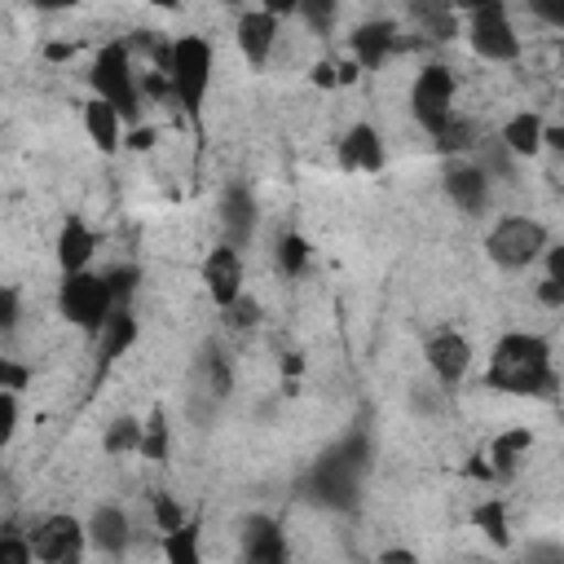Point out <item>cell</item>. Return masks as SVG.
Instances as JSON below:
<instances>
[{
	"mask_svg": "<svg viewBox=\"0 0 564 564\" xmlns=\"http://www.w3.org/2000/svg\"><path fill=\"white\" fill-rule=\"evenodd\" d=\"M26 4H35V9H70L79 0H26Z\"/></svg>",
	"mask_w": 564,
	"mask_h": 564,
	"instance_id": "43",
	"label": "cell"
},
{
	"mask_svg": "<svg viewBox=\"0 0 564 564\" xmlns=\"http://www.w3.org/2000/svg\"><path fill=\"white\" fill-rule=\"evenodd\" d=\"M538 295H542V304L560 308V304H564V278H546V282L538 286Z\"/></svg>",
	"mask_w": 564,
	"mask_h": 564,
	"instance_id": "39",
	"label": "cell"
},
{
	"mask_svg": "<svg viewBox=\"0 0 564 564\" xmlns=\"http://www.w3.org/2000/svg\"><path fill=\"white\" fill-rule=\"evenodd\" d=\"M529 9H533L546 26H564V0H529Z\"/></svg>",
	"mask_w": 564,
	"mask_h": 564,
	"instance_id": "38",
	"label": "cell"
},
{
	"mask_svg": "<svg viewBox=\"0 0 564 564\" xmlns=\"http://www.w3.org/2000/svg\"><path fill=\"white\" fill-rule=\"evenodd\" d=\"M141 458H154V463H163L167 458V423H163V414H150L145 423H141V449H137Z\"/></svg>",
	"mask_w": 564,
	"mask_h": 564,
	"instance_id": "28",
	"label": "cell"
},
{
	"mask_svg": "<svg viewBox=\"0 0 564 564\" xmlns=\"http://www.w3.org/2000/svg\"><path fill=\"white\" fill-rule=\"evenodd\" d=\"M150 507H154V524H159V533H167V529L185 524V511H181V502H176L172 494L154 489V494H150Z\"/></svg>",
	"mask_w": 564,
	"mask_h": 564,
	"instance_id": "32",
	"label": "cell"
},
{
	"mask_svg": "<svg viewBox=\"0 0 564 564\" xmlns=\"http://www.w3.org/2000/svg\"><path fill=\"white\" fill-rule=\"evenodd\" d=\"M383 159H388L383 141H379V132L370 123H352L344 132V141H339V167L344 172H379Z\"/></svg>",
	"mask_w": 564,
	"mask_h": 564,
	"instance_id": "13",
	"label": "cell"
},
{
	"mask_svg": "<svg viewBox=\"0 0 564 564\" xmlns=\"http://www.w3.org/2000/svg\"><path fill=\"white\" fill-rule=\"evenodd\" d=\"M471 520H476V529H480L494 546L507 542V511H502V502H480V507L471 511Z\"/></svg>",
	"mask_w": 564,
	"mask_h": 564,
	"instance_id": "29",
	"label": "cell"
},
{
	"mask_svg": "<svg viewBox=\"0 0 564 564\" xmlns=\"http://www.w3.org/2000/svg\"><path fill=\"white\" fill-rule=\"evenodd\" d=\"M13 432H18V392L0 388V449L13 441Z\"/></svg>",
	"mask_w": 564,
	"mask_h": 564,
	"instance_id": "36",
	"label": "cell"
},
{
	"mask_svg": "<svg viewBox=\"0 0 564 564\" xmlns=\"http://www.w3.org/2000/svg\"><path fill=\"white\" fill-rule=\"evenodd\" d=\"M115 304H119V300H115V291H110V278H106V273H93V269L62 273L57 308H62V317H66V322H75L79 330L97 335Z\"/></svg>",
	"mask_w": 564,
	"mask_h": 564,
	"instance_id": "5",
	"label": "cell"
},
{
	"mask_svg": "<svg viewBox=\"0 0 564 564\" xmlns=\"http://www.w3.org/2000/svg\"><path fill=\"white\" fill-rule=\"evenodd\" d=\"M163 555L176 564H198V529L194 524H176L163 533Z\"/></svg>",
	"mask_w": 564,
	"mask_h": 564,
	"instance_id": "24",
	"label": "cell"
},
{
	"mask_svg": "<svg viewBox=\"0 0 564 564\" xmlns=\"http://www.w3.org/2000/svg\"><path fill=\"white\" fill-rule=\"evenodd\" d=\"M225 313H229V326L242 330V326H256V313H260V308H256V300H242V295H238L234 304H225Z\"/></svg>",
	"mask_w": 564,
	"mask_h": 564,
	"instance_id": "37",
	"label": "cell"
},
{
	"mask_svg": "<svg viewBox=\"0 0 564 564\" xmlns=\"http://www.w3.org/2000/svg\"><path fill=\"white\" fill-rule=\"evenodd\" d=\"M26 542H31V560H44V564H70L84 555L88 546V533L75 516H44L35 529H26Z\"/></svg>",
	"mask_w": 564,
	"mask_h": 564,
	"instance_id": "9",
	"label": "cell"
},
{
	"mask_svg": "<svg viewBox=\"0 0 564 564\" xmlns=\"http://www.w3.org/2000/svg\"><path fill=\"white\" fill-rule=\"evenodd\" d=\"M220 4H238V0H220Z\"/></svg>",
	"mask_w": 564,
	"mask_h": 564,
	"instance_id": "47",
	"label": "cell"
},
{
	"mask_svg": "<svg viewBox=\"0 0 564 564\" xmlns=\"http://www.w3.org/2000/svg\"><path fill=\"white\" fill-rule=\"evenodd\" d=\"M361 467H366V441H344L339 449H330L326 458L313 463L308 471V489L317 502L326 507H352L357 502V485H361Z\"/></svg>",
	"mask_w": 564,
	"mask_h": 564,
	"instance_id": "4",
	"label": "cell"
},
{
	"mask_svg": "<svg viewBox=\"0 0 564 564\" xmlns=\"http://www.w3.org/2000/svg\"><path fill=\"white\" fill-rule=\"evenodd\" d=\"M18 317H22V295H18V286L0 282V330H13Z\"/></svg>",
	"mask_w": 564,
	"mask_h": 564,
	"instance_id": "35",
	"label": "cell"
},
{
	"mask_svg": "<svg viewBox=\"0 0 564 564\" xmlns=\"http://www.w3.org/2000/svg\"><path fill=\"white\" fill-rule=\"evenodd\" d=\"M84 533H88V546H97L106 555H119L128 546V538H132L128 533V516L119 507H97L93 520L84 524Z\"/></svg>",
	"mask_w": 564,
	"mask_h": 564,
	"instance_id": "20",
	"label": "cell"
},
{
	"mask_svg": "<svg viewBox=\"0 0 564 564\" xmlns=\"http://www.w3.org/2000/svg\"><path fill=\"white\" fill-rule=\"evenodd\" d=\"M26 383H31V370H26L22 361H13V357L0 352V388H4V392H22Z\"/></svg>",
	"mask_w": 564,
	"mask_h": 564,
	"instance_id": "34",
	"label": "cell"
},
{
	"mask_svg": "<svg viewBox=\"0 0 564 564\" xmlns=\"http://www.w3.org/2000/svg\"><path fill=\"white\" fill-rule=\"evenodd\" d=\"M220 225H225V234H229V242L238 251L251 242V234H256V198H251L247 185H229L225 189V198H220Z\"/></svg>",
	"mask_w": 564,
	"mask_h": 564,
	"instance_id": "14",
	"label": "cell"
},
{
	"mask_svg": "<svg viewBox=\"0 0 564 564\" xmlns=\"http://www.w3.org/2000/svg\"><path fill=\"white\" fill-rule=\"evenodd\" d=\"M203 286L212 295V304H234L242 295V251L234 242H220L203 256Z\"/></svg>",
	"mask_w": 564,
	"mask_h": 564,
	"instance_id": "10",
	"label": "cell"
},
{
	"mask_svg": "<svg viewBox=\"0 0 564 564\" xmlns=\"http://www.w3.org/2000/svg\"><path fill=\"white\" fill-rule=\"evenodd\" d=\"M128 141H132V145H137V150H145V145H150V141H154V132H150V128H137V132H132V137H128Z\"/></svg>",
	"mask_w": 564,
	"mask_h": 564,
	"instance_id": "42",
	"label": "cell"
},
{
	"mask_svg": "<svg viewBox=\"0 0 564 564\" xmlns=\"http://www.w3.org/2000/svg\"><path fill=\"white\" fill-rule=\"evenodd\" d=\"M154 66L167 84V97L198 128L203 123V101H207V88H212V66H216L212 44L203 35H172V40H163Z\"/></svg>",
	"mask_w": 564,
	"mask_h": 564,
	"instance_id": "2",
	"label": "cell"
},
{
	"mask_svg": "<svg viewBox=\"0 0 564 564\" xmlns=\"http://www.w3.org/2000/svg\"><path fill=\"white\" fill-rule=\"evenodd\" d=\"M31 560V542H26V529L18 533L13 524L0 529V564H26Z\"/></svg>",
	"mask_w": 564,
	"mask_h": 564,
	"instance_id": "33",
	"label": "cell"
},
{
	"mask_svg": "<svg viewBox=\"0 0 564 564\" xmlns=\"http://www.w3.org/2000/svg\"><path fill=\"white\" fill-rule=\"evenodd\" d=\"M295 13L317 31V35H326L330 26H335V13H339V0H300L295 4Z\"/></svg>",
	"mask_w": 564,
	"mask_h": 564,
	"instance_id": "31",
	"label": "cell"
},
{
	"mask_svg": "<svg viewBox=\"0 0 564 564\" xmlns=\"http://www.w3.org/2000/svg\"><path fill=\"white\" fill-rule=\"evenodd\" d=\"M454 70L432 62L414 75V88H410V110L414 119L427 128V132H441L449 119H454Z\"/></svg>",
	"mask_w": 564,
	"mask_h": 564,
	"instance_id": "8",
	"label": "cell"
},
{
	"mask_svg": "<svg viewBox=\"0 0 564 564\" xmlns=\"http://www.w3.org/2000/svg\"><path fill=\"white\" fill-rule=\"evenodd\" d=\"M423 357H427L432 375H436L445 388H454V383H463V375H467V366H471V344H467L458 330H436V335L423 344Z\"/></svg>",
	"mask_w": 564,
	"mask_h": 564,
	"instance_id": "11",
	"label": "cell"
},
{
	"mask_svg": "<svg viewBox=\"0 0 564 564\" xmlns=\"http://www.w3.org/2000/svg\"><path fill=\"white\" fill-rule=\"evenodd\" d=\"M295 4H300V0H264L260 9H264V13H273V18H291V13H295Z\"/></svg>",
	"mask_w": 564,
	"mask_h": 564,
	"instance_id": "41",
	"label": "cell"
},
{
	"mask_svg": "<svg viewBox=\"0 0 564 564\" xmlns=\"http://www.w3.org/2000/svg\"><path fill=\"white\" fill-rule=\"evenodd\" d=\"M88 88H93V97H101L106 106H115L123 123L141 115V84H137L132 48L123 40H110L106 48H97V57L88 66Z\"/></svg>",
	"mask_w": 564,
	"mask_h": 564,
	"instance_id": "3",
	"label": "cell"
},
{
	"mask_svg": "<svg viewBox=\"0 0 564 564\" xmlns=\"http://www.w3.org/2000/svg\"><path fill=\"white\" fill-rule=\"evenodd\" d=\"M242 555H247V560H260V564L286 560V538H282V529H278L273 520H264V516L247 520V524H242Z\"/></svg>",
	"mask_w": 564,
	"mask_h": 564,
	"instance_id": "18",
	"label": "cell"
},
{
	"mask_svg": "<svg viewBox=\"0 0 564 564\" xmlns=\"http://www.w3.org/2000/svg\"><path fill=\"white\" fill-rule=\"evenodd\" d=\"M84 128H88V137H93V145L97 150H119V128H123V119H119V110L115 106H106L101 97H88L84 101Z\"/></svg>",
	"mask_w": 564,
	"mask_h": 564,
	"instance_id": "22",
	"label": "cell"
},
{
	"mask_svg": "<svg viewBox=\"0 0 564 564\" xmlns=\"http://www.w3.org/2000/svg\"><path fill=\"white\" fill-rule=\"evenodd\" d=\"M238 48H242V57L251 62V66H264L269 62V53H273V44H278V18L273 13H264V9H247L242 18H238Z\"/></svg>",
	"mask_w": 564,
	"mask_h": 564,
	"instance_id": "12",
	"label": "cell"
},
{
	"mask_svg": "<svg viewBox=\"0 0 564 564\" xmlns=\"http://www.w3.org/2000/svg\"><path fill=\"white\" fill-rule=\"evenodd\" d=\"M304 264H308V242H304L300 234H282V238H278V269H282L286 278H300Z\"/></svg>",
	"mask_w": 564,
	"mask_h": 564,
	"instance_id": "27",
	"label": "cell"
},
{
	"mask_svg": "<svg viewBox=\"0 0 564 564\" xmlns=\"http://www.w3.org/2000/svg\"><path fill=\"white\" fill-rule=\"evenodd\" d=\"M542 119L533 115V110H520V115H511L507 123H502V145L511 150V154H524V159H533L538 150H542Z\"/></svg>",
	"mask_w": 564,
	"mask_h": 564,
	"instance_id": "23",
	"label": "cell"
},
{
	"mask_svg": "<svg viewBox=\"0 0 564 564\" xmlns=\"http://www.w3.org/2000/svg\"><path fill=\"white\" fill-rule=\"evenodd\" d=\"M348 48H352V62L357 66H383L388 53L397 48V26L392 22H361L348 35Z\"/></svg>",
	"mask_w": 564,
	"mask_h": 564,
	"instance_id": "15",
	"label": "cell"
},
{
	"mask_svg": "<svg viewBox=\"0 0 564 564\" xmlns=\"http://www.w3.org/2000/svg\"><path fill=\"white\" fill-rule=\"evenodd\" d=\"M379 560H414V551H383Z\"/></svg>",
	"mask_w": 564,
	"mask_h": 564,
	"instance_id": "44",
	"label": "cell"
},
{
	"mask_svg": "<svg viewBox=\"0 0 564 564\" xmlns=\"http://www.w3.org/2000/svg\"><path fill=\"white\" fill-rule=\"evenodd\" d=\"M471 9V22H467V35H471V48L485 57V62H516L520 57V35L511 26V13L502 0H476L467 4Z\"/></svg>",
	"mask_w": 564,
	"mask_h": 564,
	"instance_id": "7",
	"label": "cell"
},
{
	"mask_svg": "<svg viewBox=\"0 0 564 564\" xmlns=\"http://www.w3.org/2000/svg\"><path fill=\"white\" fill-rule=\"evenodd\" d=\"M529 445H533L529 427H511V432L494 436V445H489L480 458L489 463V471H494V480H498V476H511V471L520 467V458L529 454Z\"/></svg>",
	"mask_w": 564,
	"mask_h": 564,
	"instance_id": "21",
	"label": "cell"
},
{
	"mask_svg": "<svg viewBox=\"0 0 564 564\" xmlns=\"http://www.w3.org/2000/svg\"><path fill=\"white\" fill-rule=\"evenodd\" d=\"M150 4H154V9H181L185 0H150Z\"/></svg>",
	"mask_w": 564,
	"mask_h": 564,
	"instance_id": "45",
	"label": "cell"
},
{
	"mask_svg": "<svg viewBox=\"0 0 564 564\" xmlns=\"http://www.w3.org/2000/svg\"><path fill=\"white\" fill-rule=\"evenodd\" d=\"M137 335H141V326H137V317L128 313V308H110V317L101 322V330H97V357L101 361H115V357H123L132 344H137Z\"/></svg>",
	"mask_w": 564,
	"mask_h": 564,
	"instance_id": "19",
	"label": "cell"
},
{
	"mask_svg": "<svg viewBox=\"0 0 564 564\" xmlns=\"http://www.w3.org/2000/svg\"><path fill=\"white\" fill-rule=\"evenodd\" d=\"M198 375H203V388H207L216 401L229 392V366H225L220 348H203V357H198Z\"/></svg>",
	"mask_w": 564,
	"mask_h": 564,
	"instance_id": "25",
	"label": "cell"
},
{
	"mask_svg": "<svg viewBox=\"0 0 564 564\" xmlns=\"http://www.w3.org/2000/svg\"><path fill=\"white\" fill-rule=\"evenodd\" d=\"M489 388L511 397H551L560 375L551 361V344L529 330H507L489 352Z\"/></svg>",
	"mask_w": 564,
	"mask_h": 564,
	"instance_id": "1",
	"label": "cell"
},
{
	"mask_svg": "<svg viewBox=\"0 0 564 564\" xmlns=\"http://www.w3.org/2000/svg\"><path fill=\"white\" fill-rule=\"evenodd\" d=\"M93 251H97V234L79 216H70L62 225V234H57V269L62 273H79V269H88Z\"/></svg>",
	"mask_w": 564,
	"mask_h": 564,
	"instance_id": "17",
	"label": "cell"
},
{
	"mask_svg": "<svg viewBox=\"0 0 564 564\" xmlns=\"http://www.w3.org/2000/svg\"><path fill=\"white\" fill-rule=\"evenodd\" d=\"M313 84H322V88L339 84V75H335V62H317V66H313Z\"/></svg>",
	"mask_w": 564,
	"mask_h": 564,
	"instance_id": "40",
	"label": "cell"
},
{
	"mask_svg": "<svg viewBox=\"0 0 564 564\" xmlns=\"http://www.w3.org/2000/svg\"><path fill=\"white\" fill-rule=\"evenodd\" d=\"M449 4H458V9H467V4H476V0H449Z\"/></svg>",
	"mask_w": 564,
	"mask_h": 564,
	"instance_id": "46",
	"label": "cell"
},
{
	"mask_svg": "<svg viewBox=\"0 0 564 564\" xmlns=\"http://www.w3.org/2000/svg\"><path fill=\"white\" fill-rule=\"evenodd\" d=\"M546 247H551L546 225L533 216H502V220H494V229L485 238V251L498 269H529Z\"/></svg>",
	"mask_w": 564,
	"mask_h": 564,
	"instance_id": "6",
	"label": "cell"
},
{
	"mask_svg": "<svg viewBox=\"0 0 564 564\" xmlns=\"http://www.w3.org/2000/svg\"><path fill=\"white\" fill-rule=\"evenodd\" d=\"M432 137H436V150H441V154H463V150H471V123L458 119V115H454L441 132H432Z\"/></svg>",
	"mask_w": 564,
	"mask_h": 564,
	"instance_id": "30",
	"label": "cell"
},
{
	"mask_svg": "<svg viewBox=\"0 0 564 564\" xmlns=\"http://www.w3.org/2000/svg\"><path fill=\"white\" fill-rule=\"evenodd\" d=\"M445 194L458 203V212H480L485 207V198H489V176L476 167V163H454L449 172H445Z\"/></svg>",
	"mask_w": 564,
	"mask_h": 564,
	"instance_id": "16",
	"label": "cell"
},
{
	"mask_svg": "<svg viewBox=\"0 0 564 564\" xmlns=\"http://www.w3.org/2000/svg\"><path fill=\"white\" fill-rule=\"evenodd\" d=\"M141 449V419H115L106 427V454H137Z\"/></svg>",
	"mask_w": 564,
	"mask_h": 564,
	"instance_id": "26",
	"label": "cell"
}]
</instances>
